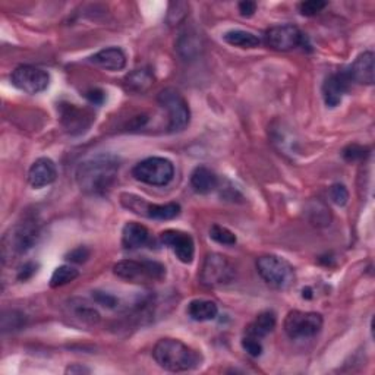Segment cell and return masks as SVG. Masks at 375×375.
Returning a JSON list of instances; mask_svg holds the SVG:
<instances>
[{
  "label": "cell",
  "mask_w": 375,
  "mask_h": 375,
  "mask_svg": "<svg viewBox=\"0 0 375 375\" xmlns=\"http://www.w3.org/2000/svg\"><path fill=\"white\" fill-rule=\"evenodd\" d=\"M223 40L235 47L240 48H255L261 44V40L254 33L245 30H230L223 34Z\"/></svg>",
  "instance_id": "25"
},
{
  "label": "cell",
  "mask_w": 375,
  "mask_h": 375,
  "mask_svg": "<svg viewBox=\"0 0 375 375\" xmlns=\"http://www.w3.org/2000/svg\"><path fill=\"white\" fill-rule=\"evenodd\" d=\"M186 312L188 315H190L191 319L202 323V321H211L216 318L219 314V307L216 305V302H212V301L195 299V301H191L190 305H188Z\"/></svg>",
  "instance_id": "24"
},
{
  "label": "cell",
  "mask_w": 375,
  "mask_h": 375,
  "mask_svg": "<svg viewBox=\"0 0 375 375\" xmlns=\"http://www.w3.org/2000/svg\"><path fill=\"white\" fill-rule=\"evenodd\" d=\"M79 276V272L72 265H61L55 270V273L51 274L50 279V286L51 287H62L71 282H73Z\"/></svg>",
  "instance_id": "27"
},
{
  "label": "cell",
  "mask_w": 375,
  "mask_h": 375,
  "mask_svg": "<svg viewBox=\"0 0 375 375\" xmlns=\"http://www.w3.org/2000/svg\"><path fill=\"white\" fill-rule=\"evenodd\" d=\"M235 279V267L222 254H208L204 260L200 282L207 287L229 284Z\"/></svg>",
  "instance_id": "11"
},
{
  "label": "cell",
  "mask_w": 375,
  "mask_h": 375,
  "mask_svg": "<svg viewBox=\"0 0 375 375\" xmlns=\"http://www.w3.org/2000/svg\"><path fill=\"white\" fill-rule=\"evenodd\" d=\"M160 106L168 112L169 118V132L183 130L191 120V111L183 96L175 88H166L157 97Z\"/></svg>",
  "instance_id": "8"
},
{
  "label": "cell",
  "mask_w": 375,
  "mask_h": 375,
  "mask_svg": "<svg viewBox=\"0 0 375 375\" xmlns=\"http://www.w3.org/2000/svg\"><path fill=\"white\" fill-rule=\"evenodd\" d=\"M323 315L318 312H305V311H290L283 323L286 334L293 340H304L315 337L321 329H323Z\"/></svg>",
  "instance_id": "7"
},
{
  "label": "cell",
  "mask_w": 375,
  "mask_h": 375,
  "mask_svg": "<svg viewBox=\"0 0 375 375\" xmlns=\"http://www.w3.org/2000/svg\"><path fill=\"white\" fill-rule=\"evenodd\" d=\"M86 97L88 98V101H90L91 104H103V101L106 100V94H104V91L100 90V88H93V90L87 91Z\"/></svg>",
  "instance_id": "38"
},
{
  "label": "cell",
  "mask_w": 375,
  "mask_h": 375,
  "mask_svg": "<svg viewBox=\"0 0 375 375\" xmlns=\"http://www.w3.org/2000/svg\"><path fill=\"white\" fill-rule=\"evenodd\" d=\"M210 237L214 240V242H217L220 245H235L237 242L236 239V235L229 230L227 227L225 226H220V225H212L211 229H210Z\"/></svg>",
  "instance_id": "28"
},
{
  "label": "cell",
  "mask_w": 375,
  "mask_h": 375,
  "mask_svg": "<svg viewBox=\"0 0 375 375\" xmlns=\"http://www.w3.org/2000/svg\"><path fill=\"white\" fill-rule=\"evenodd\" d=\"M120 202L129 211L153 220H172L178 217L180 212V205L176 202L151 204L147 202L144 198L133 194H122Z\"/></svg>",
  "instance_id": "9"
},
{
  "label": "cell",
  "mask_w": 375,
  "mask_h": 375,
  "mask_svg": "<svg viewBox=\"0 0 375 375\" xmlns=\"http://www.w3.org/2000/svg\"><path fill=\"white\" fill-rule=\"evenodd\" d=\"M11 81L18 90L34 96L47 90L50 84V75L41 68L21 65L12 72Z\"/></svg>",
  "instance_id": "13"
},
{
  "label": "cell",
  "mask_w": 375,
  "mask_h": 375,
  "mask_svg": "<svg viewBox=\"0 0 375 375\" xmlns=\"http://www.w3.org/2000/svg\"><path fill=\"white\" fill-rule=\"evenodd\" d=\"M37 269H38V265L36 262H26L21 267V270L18 273V279L21 282H25V280H29L31 279L36 273H37Z\"/></svg>",
  "instance_id": "36"
},
{
  "label": "cell",
  "mask_w": 375,
  "mask_h": 375,
  "mask_svg": "<svg viewBox=\"0 0 375 375\" xmlns=\"http://www.w3.org/2000/svg\"><path fill=\"white\" fill-rule=\"evenodd\" d=\"M237 8H239L240 15L250 18V16H252V15L255 14V11H257V4H255V2H251V0H245V2H240Z\"/></svg>",
  "instance_id": "37"
},
{
  "label": "cell",
  "mask_w": 375,
  "mask_h": 375,
  "mask_svg": "<svg viewBox=\"0 0 375 375\" xmlns=\"http://www.w3.org/2000/svg\"><path fill=\"white\" fill-rule=\"evenodd\" d=\"M90 258V250H87L86 247H78L75 250H72L68 255L66 260L73 262V264H83Z\"/></svg>",
  "instance_id": "34"
},
{
  "label": "cell",
  "mask_w": 375,
  "mask_h": 375,
  "mask_svg": "<svg viewBox=\"0 0 375 375\" xmlns=\"http://www.w3.org/2000/svg\"><path fill=\"white\" fill-rule=\"evenodd\" d=\"M330 198L332 201L339 205V207H343L347 204V201H349V191L346 190V186L341 185V183H334L332 188H330Z\"/></svg>",
  "instance_id": "30"
},
{
  "label": "cell",
  "mask_w": 375,
  "mask_h": 375,
  "mask_svg": "<svg viewBox=\"0 0 375 375\" xmlns=\"http://www.w3.org/2000/svg\"><path fill=\"white\" fill-rule=\"evenodd\" d=\"M58 178V169L53 160L47 157L37 158L29 170V182L36 190L51 185Z\"/></svg>",
  "instance_id": "18"
},
{
  "label": "cell",
  "mask_w": 375,
  "mask_h": 375,
  "mask_svg": "<svg viewBox=\"0 0 375 375\" xmlns=\"http://www.w3.org/2000/svg\"><path fill=\"white\" fill-rule=\"evenodd\" d=\"M40 237V225L34 219H26L11 227L2 239L4 261H12V257H19L30 251Z\"/></svg>",
  "instance_id": "3"
},
{
  "label": "cell",
  "mask_w": 375,
  "mask_h": 375,
  "mask_svg": "<svg viewBox=\"0 0 375 375\" xmlns=\"http://www.w3.org/2000/svg\"><path fill=\"white\" fill-rule=\"evenodd\" d=\"M59 118L63 129L72 137L86 133L96 120L94 113L87 107H79L72 103L59 104Z\"/></svg>",
  "instance_id": "12"
},
{
  "label": "cell",
  "mask_w": 375,
  "mask_h": 375,
  "mask_svg": "<svg viewBox=\"0 0 375 375\" xmlns=\"http://www.w3.org/2000/svg\"><path fill=\"white\" fill-rule=\"evenodd\" d=\"M351 83H358L364 86L374 84V53L364 51L355 59V62L344 69Z\"/></svg>",
  "instance_id": "17"
},
{
  "label": "cell",
  "mask_w": 375,
  "mask_h": 375,
  "mask_svg": "<svg viewBox=\"0 0 375 375\" xmlns=\"http://www.w3.org/2000/svg\"><path fill=\"white\" fill-rule=\"evenodd\" d=\"M11 315H12L11 323L2 324V330L5 333L9 332V330H18V329H21L25 324V315L24 314H21L18 311H11Z\"/></svg>",
  "instance_id": "35"
},
{
  "label": "cell",
  "mask_w": 375,
  "mask_h": 375,
  "mask_svg": "<svg viewBox=\"0 0 375 375\" xmlns=\"http://www.w3.org/2000/svg\"><path fill=\"white\" fill-rule=\"evenodd\" d=\"M150 230L137 222H129L122 230V245L125 250H138L150 244Z\"/></svg>",
  "instance_id": "20"
},
{
  "label": "cell",
  "mask_w": 375,
  "mask_h": 375,
  "mask_svg": "<svg viewBox=\"0 0 375 375\" xmlns=\"http://www.w3.org/2000/svg\"><path fill=\"white\" fill-rule=\"evenodd\" d=\"M93 299H94L97 304H100L101 307L111 308V309L116 308L118 304H119V299H118L116 297H113V294L106 293V292H100V290L93 292Z\"/></svg>",
  "instance_id": "32"
},
{
  "label": "cell",
  "mask_w": 375,
  "mask_h": 375,
  "mask_svg": "<svg viewBox=\"0 0 375 375\" xmlns=\"http://www.w3.org/2000/svg\"><path fill=\"white\" fill-rule=\"evenodd\" d=\"M93 65L103 68L106 71H122L126 66V55L125 51L119 47H107L100 51H97L96 55H93L88 59Z\"/></svg>",
  "instance_id": "19"
},
{
  "label": "cell",
  "mask_w": 375,
  "mask_h": 375,
  "mask_svg": "<svg viewBox=\"0 0 375 375\" xmlns=\"http://www.w3.org/2000/svg\"><path fill=\"white\" fill-rule=\"evenodd\" d=\"M179 55L183 59H192L195 58L200 50H201V43L197 37V34H191V33H185L180 36V38L178 40V46H176Z\"/></svg>",
  "instance_id": "26"
},
{
  "label": "cell",
  "mask_w": 375,
  "mask_h": 375,
  "mask_svg": "<svg viewBox=\"0 0 375 375\" xmlns=\"http://www.w3.org/2000/svg\"><path fill=\"white\" fill-rule=\"evenodd\" d=\"M66 315L79 327H96L101 319L98 311L83 299H71L66 304Z\"/></svg>",
  "instance_id": "15"
},
{
  "label": "cell",
  "mask_w": 375,
  "mask_h": 375,
  "mask_svg": "<svg viewBox=\"0 0 375 375\" xmlns=\"http://www.w3.org/2000/svg\"><path fill=\"white\" fill-rule=\"evenodd\" d=\"M257 270L261 279L276 290H287L297 282L293 265L277 255H262L257 260Z\"/></svg>",
  "instance_id": "5"
},
{
  "label": "cell",
  "mask_w": 375,
  "mask_h": 375,
  "mask_svg": "<svg viewBox=\"0 0 375 375\" xmlns=\"http://www.w3.org/2000/svg\"><path fill=\"white\" fill-rule=\"evenodd\" d=\"M153 358L170 372L192 371L201 365V355L178 339L158 340L153 349Z\"/></svg>",
  "instance_id": "2"
},
{
  "label": "cell",
  "mask_w": 375,
  "mask_h": 375,
  "mask_svg": "<svg viewBox=\"0 0 375 375\" xmlns=\"http://www.w3.org/2000/svg\"><path fill=\"white\" fill-rule=\"evenodd\" d=\"M242 347H244V351H245L250 356H252V358H258V356H261V354H262L261 340L254 339V337L245 336L244 340H242Z\"/></svg>",
  "instance_id": "33"
},
{
  "label": "cell",
  "mask_w": 375,
  "mask_h": 375,
  "mask_svg": "<svg viewBox=\"0 0 375 375\" xmlns=\"http://www.w3.org/2000/svg\"><path fill=\"white\" fill-rule=\"evenodd\" d=\"M66 374H90V369L83 366V365H78V364H73L71 366L66 368Z\"/></svg>",
  "instance_id": "39"
},
{
  "label": "cell",
  "mask_w": 375,
  "mask_h": 375,
  "mask_svg": "<svg viewBox=\"0 0 375 375\" xmlns=\"http://www.w3.org/2000/svg\"><path fill=\"white\" fill-rule=\"evenodd\" d=\"M219 185V178L212 170L205 166H198L194 169L191 175V186L194 191L201 195H207L216 190Z\"/></svg>",
  "instance_id": "22"
},
{
  "label": "cell",
  "mask_w": 375,
  "mask_h": 375,
  "mask_svg": "<svg viewBox=\"0 0 375 375\" xmlns=\"http://www.w3.org/2000/svg\"><path fill=\"white\" fill-rule=\"evenodd\" d=\"M276 323H277L276 314L273 311H264V312L258 314L255 317V319L251 321V323L247 326L245 336L261 340V339L269 336L274 330Z\"/></svg>",
  "instance_id": "21"
},
{
  "label": "cell",
  "mask_w": 375,
  "mask_h": 375,
  "mask_svg": "<svg viewBox=\"0 0 375 375\" xmlns=\"http://www.w3.org/2000/svg\"><path fill=\"white\" fill-rule=\"evenodd\" d=\"M153 84H154V75L147 68L133 69L125 78V86L132 93H145L153 87Z\"/></svg>",
  "instance_id": "23"
},
{
  "label": "cell",
  "mask_w": 375,
  "mask_h": 375,
  "mask_svg": "<svg viewBox=\"0 0 375 375\" xmlns=\"http://www.w3.org/2000/svg\"><path fill=\"white\" fill-rule=\"evenodd\" d=\"M160 239L162 242L172 250V252L176 255V258L183 264H191L195 255V244L194 239L190 233L182 232V230H165L160 233Z\"/></svg>",
  "instance_id": "14"
},
{
  "label": "cell",
  "mask_w": 375,
  "mask_h": 375,
  "mask_svg": "<svg viewBox=\"0 0 375 375\" xmlns=\"http://www.w3.org/2000/svg\"><path fill=\"white\" fill-rule=\"evenodd\" d=\"M302 297H304V298H307V299H311V298H312V290H311V287H307V289H304Z\"/></svg>",
  "instance_id": "40"
},
{
  "label": "cell",
  "mask_w": 375,
  "mask_h": 375,
  "mask_svg": "<svg viewBox=\"0 0 375 375\" xmlns=\"http://www.w3.org/2000/svg\"><path fill=\"white\" fill-rule=\"evenodd\" d=\"M132 176L147 185L166 186L173 180L175 166L165 157H148L132 169Z\"/></svg>",
  "instance_id": "6"
},
{
  "label": "cell",
  "mask_w": 375,
  "mask_h": 375,
  "mask_svg": "<svg viewBox=\"0 0 375 375\" xmlns=\"http://www.w3.org/2000/svg\"><path fill=\"white\" fill-rule=\"evenodd\" d=\"M326 8H327V2H321V0H308V2L299 4V12L304 16H314Z\"/></svg>",
  "instance_id": "31"
},
{
  "label": "cell",
  "mask_w": 375,
  "mask_h": 375,
  "mask_svg": "<svg viewBox=\"0 0 375 375\" xmlns=\"http://www.w3.org/2000/svg\"><path fill=\"white\" fill-rule=\"evenodd\" d=\"M113 273L129 283H155L166 277V267L151 260H122L113 265Z\"/></svg>",
  "instance_id": "4"
},
{
  "label": "cell",
  "mask_w": 375,
  "mask_h": 375,
  "mask_svg": "<svg viewBox=\"0 0 375 375\" xmlns=\"http://www.w3.org/2000/svg\"><path fill=\"white\" fill-rule=\"evenodd\" d=\"M264 43L276 51H290L298 47L309 48L308 37L293 24L272 26L265 31Z\"/></svg>",
  "instance_id": "10"
},
{
  "label": "cell",
  "mask_w": 375,
  "mask_h": 375,
  "mask_svg": "<svg viewBox=\"0 0 375 375\" xmlns=\"http://www.w3.org/2000/svg\"><path fill=\"white\" fill-rule=\"evenodd\" d=\"M120 160L111 153L88 157L76 169V183L84 194L91 197L106 195L118 182Z\"/></svg>",
  "instance_id": "1"
},
{
  "label": "cell",
  "mask_w": 375,
  "mask_h": 375,
  "mask_svg": "<svg viewBox=\"0 0 375 375\" xmlns=\"http://www.w3.org/2000/svg\"><path fill=\"white\" fill-rule=\"evenodd\" d=\"M369 155V148L358 145V144H352V145H347L343 150V158L346 162H361V160H365Z\"/></svg>",
  "instance_id": "29"
},
{
  "label": "cell",
  "mask_w": 375,
  "mask_h": 375,
  "mask_svg": "<svg viewBox=\"0 0 375 375\" xmlns=\"http://www.w3.org/2000/svg\"><path fill=\"white\" fill-rule=\"evenodd\" d=\"M351 79L347 78L344 69L332 73L323 84V97L329 107H336L341 103L343 96L349 91Z\"/></svg>",
  "instance_id": "16"
}]
</instances>
